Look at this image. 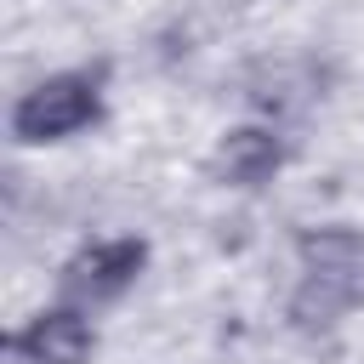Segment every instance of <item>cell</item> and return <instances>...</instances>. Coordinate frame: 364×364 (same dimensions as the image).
<instances>
[{
	"instance_id": "obj_6",
	"label": "cell",
	"mask_w": 364,
	"mask_h": 364,
	"mask_svg": "<svg viewBox=\"0 0 364 364\" xmlns=\"http://www.w3.org/2000/svg\"><path fill=\"white\" fill-rule=\"evenodd\" d=\"M296 256L313 273H364V233L358 228H341V222L307 228L301 245H296Z\"/></svg>"
},
{
	"instance_id": "obj_3",
	"label": "cell",
	"mask_w": 364,
	"mask_h": 364,
	"mask_svg": "<svg viewBox=\"0 0 364 364\" xmlns=\"http://www.w3.org/2000/svg\"><path fill=\"white\" fill-rule=\"evenodd\" d=\"M11 353H17L23 364H91V353H97L91 307H80V301L40 307V313L11 336Z\"/></svg>"
},
{
	"instance_id": "obj_5",
	"label": "cell",
	"mask_w": 364,
	"mask_h": 364,
	"mask_svg": "<svg viewBox=\"0 0 364 364\" xmlns=\"http://www.w3.org/2000/svg\"><path fill=\"white\" fill-rule=\"evenodd\" d=\"M364 296V273H313L301 267L296 290H290V324L296 330H330L336 318H347Z\"/></svg>"
},
{
	"instance_id": "obj_4",
	"label": "cell",
	"mask_w": 364,
	"mask_h": 364,
	"mask_svg": "<svg viewBox=\"0 0 364 364\" xmlns=\"http://www.w3.org/2000/svg\"><path fill=\"white\" fill-rule=\"evenodd\" d=\"M284 165V136L267 125H239L210 148V176L228 188H262Z\"/></svg>"
},
{
	"instance_id": "obj_1",
	"label": "cell",
	"mask_w": 364,
	"mask_h": 364,
	"mask_svg": "<svg viewBox=\"0 0 364 364\" xmlns=\"http://www.w3.org/2000/svg\"><path fill=\"white\" fill-rule=\"evenodd\" d=\"M97 119H102V68L46 74V80H34V85L11 102V114H6V125H11V136H17L23 148L68 142V136L91 131Z\"/></svg>"
},
{
	"instance_id": "obj_2",
	"label": "cell",
	"mask_w": 364,
	"mask_h": 364,
	"mask_svg": "<svg viewBox=\"0 0 364 364\" xmlns=\"http://www.w3.org/2000/svg\"><path fill=\"white\" fill-rule=\"evenodd\" d=\"M148 267V245L136 233H119V239H91L80 245L63 273H57V290L63 301H80V307H102L114 296H125L136 284V273Z\"/></svg>"
}]
</instances>
